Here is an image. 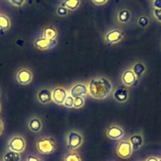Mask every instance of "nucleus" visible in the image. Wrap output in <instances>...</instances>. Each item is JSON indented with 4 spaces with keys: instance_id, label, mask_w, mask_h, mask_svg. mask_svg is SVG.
I'll use <instances>...</instances> for the list:
<instances>
[{
    "instance_id": "17",
    "label": "nucleus",
    "mask_w": 161,
    "mask_h": 161,
    "mask_svg": "<svg viewBox=\"0 0 161 161\" xmlns=\"http://www.w3.org/2000/svg\"><path fill=\"white\" fill-rule=\"evenodd\" d=\"M80 0H64L61 3V6L63 7H66L68 10L74 11L78 8L80 6Z\"/></svg>"
},
{
    "instance_id": "1",
    "label": "nucleus",
    "mask_w": 161,
    "mask_h": 161,
    "mask_svg": "<svg viewBox=\"0 0 161 161\" xmlns=\"http://www.w3.org/2000/svg\"><path fill=\"white\" fill-rule=\"evenodd\" d=\"M89 93L96 100H104L111 93L113 86L108 79L105 77H96L89 81Z\"/></svg>"
},
{
    "instance_id": "23",
    "label": "nucleus",
    "mask_w": 161,
    "mask_h": 161,
    "mask_svg": "<svg viewBox=\"0 0 161 161\" xmlns=\"http://www.w3.org/2000/svg\"><path fill=\"white\" fill-rule=\"evenodd\" d=\"M64 161H82L78 154L75 153H70L66 155L64 158Z\"/></svg>"
},
{
    "instance_id": "15",
    "label": "nucleus",
    "mask_w": 161,
    "mask_h": 161,
    "mask_svg": "<svg viewBox=\"0 0 161 161\" xmlns=\"http://www.w3.org/2000/svg\"><path fill=\"white\" fill-rule=\"evenodd\" d=\"M130 142L132 146L133 151H137L142 146L144 143L143 137L140 134H134L130 137Z\"/></svg>"
},
{
    "instance_id": "34",
    "label": "nucleus",
    "mask_w": 161,
    "mask_h": 161,
    "mask_svg": "<svg viewBox=\"0 0 161 161\" xmlns=\"http://www.w3.org/2000/svg\"><path fill=\"white\" fill-rule=\"evenodd\" d=\"M3 124L2 121L0 120V135L3 134Z\"/></svg>"
},
{
    "instance_id": "8",
    "label": "nucleus",
    "mask_w": 161,
    "mask_h": 161,
    "mask_svg": "<svg viewBox=\"0 0 161 161\" xmlns=\"http://www.w3.org/2000/svg\"><path fill=\"white\" fill-rule=\"evenodd\" d=\"M123 33L119 29H112L105 35V41L108 44H117L122 40Z\"/></svg>"
},
{
    "instance_id": "31",
    "label": "nucleus",
    "mask_w": 161,
    "mask_h": 161,
    "mask_svg": "<svg viewBox=\"0 0 161 161\" xmlns=\"http://www.w3.org/2000/svg\"><path fill=\"white\" fill-rule=\"evenodd\" d=\"M92 2H93V3L96 4V5L101 6L106 3L108 2V0H92Z\"/></svg>"
},
{
    "instance_id": "11",
    "label": "nucleus",
    "mask_w": 161,
    "mask_h": 161,
    "mask_svg": "<svg viewBox=\"0 0 161 161\" xmlns=\"http://www.w3.org/2000/svg\"><path fill=\"white\" fill-rule=\"evenodd\" d=\"M107 136L111 140H120L124 136V131L119 126L113 125V126H110L107 130Z\"/></svg>"
},
{
    "instance_id": "9",
    "label": "nucleus",
    "mask_w": 161,
    "mask_h": 161,
    "mask_svg": "<svg viewBox=\"0 0 161 161\" xmlns=\"http://www.w3.org/2000/svg\"><path fill=\"white\" fill-rule=\"evenodd\" d=\"M70 96L73 97H86L87 94L89 93V89L88 87L85 84H81V83H78L76 84L71 88L70 91H69Z\"/></svg>"
},
{
    "instance_id": "2",
    "label": "nucleus",
    "mask_w": 161,
    "mask_h": 161,
    "mask_svg": "<svg viewBox=\"0 0 161 161\" xmlns=\"http://www.w3.org/2000/svg\"><path fill=\"white\" fill-rule=\"evenodd\" d=\"M36 148L43 155L52 154L56 149V142L51 137H45L39 140L36 143Z\"/></svg>"
},
{
    "instance_id": "26",
    "label": "nucleus",
    "mask_w": 161,
    "mask_h": 161,
    "mask_svg": "<svg viewBox=\"0 0 161 161\" xmlns=\"http://www.w3.org/2000/svg\"><path fill=\"white\" fill-rule=\"evenodd\" d=\"M138 24H139V25L142 26V27H143V28L146 27V26L148 25V18L145 16L140 17V18L138 19Z\"/></svg>"
},
{
    "instance_id": "4",
    "label": "nucleus",
    "mask_w": 161,
    "mask_h": 161,
    "mask_svg": "<svg viewBox=\"0 0 161 161\" xmlns=\"http://www.w3.org/2000/svg\"><path fill=\"white\" fill-rule=\"evenodd\" d=\"M133 153V148L130 142L128 141H123L119 142L116 148V153L119 157L123 159H128L131 156Z\"/></svg>"
},
{
    "instance_id": "14",
    "label": "nucleus",
    "mask_w": 161,
    "mask_h": 161,
    "mask_svg": "<svg viewBox=\"0 0 161 161\" xmlns=\"http://www.w3.org/2000/svg\"><path fill=\"white\" fill-rule=\"evenodd\" d=\"M37 99L43 104L49 103L52 100V93L49 89H43L37 94Z\"/></svg>"
},
{
    "instance_id": "30",
    "label": "nucleus",
    "mask_w": 161,
    "mask_h": 161,
    "mask_svg": "<svg viewBox=\"0 0 161 161\" xmlns=\"http://www.w3.org/2000/svg\"><path fill=\"white\" fill-rule=\"evenodd\" d=\"M153 7L155 9H161V0H154Z\"/></svg>"
},
{
    "instance_id": "13",
    "label": "nucleus",
    "mask_w": 161,
    "mask_h": 161,
    "mask_svg": "<svg viewBox=\"0 0 161 161\" xmlns=\"http://www.w3.org/2000/svg\"><path fill=\"white\" fill-rule=\"evenodd\" d=\"M113 97L116 101L119 103H123L127 100L129 94L127 89L125 87H119L113 93Z\"/></svg>"
},
{
    "instance_id": "35",
    "label": "nucleus",
    "mask_w": 161,
    "mask_h": 161,
    "mask_svg": "<svg viewBox=\"0 0 161 161\" xmlns=\"http://www.w3.org/2000/svg\"><path fill=\"white\" fill-rule=\"evenodd\" d=\"M0 95H1V90H0Z\"/></svg>"
},
{
    "instance_id": "37",
    "label": "nucleus",
    "mask_w": 161,
    "mask_h": 161,
    "mask_svg": "<svg viewBox=\"0 0 161 161\" xmlns=\"http://www.w3.org/2000/svg\"><path fill=\"white\" fill-rule=\"evenodd\" d=\"M0 110H1V106H0Z\"/></svg>"
},
{
    "instance_id": "36",
    "label": "nucleus",
    "mask_w": 161,
    "mask_h": 161,
    "mask_svg": "<svg viewBox=\"0 0 161 161\" xmlns=\"http://www.w3.org/2000/svg\"><path fill=\"white\" fill-rule=\"evenodd\" d=\"M159 161H161V159H159Z\"/></svg>"
},
{
    "instance_id": "3",
    "label": "nucleus",
    "mask_w": 161,
    "mask_h": 161,
    "mask_svg": "<svg viewBox=\"0 0 161 161\" xmlns=\"http://www.w3.org/2000/svg\"><path fill=\"white\" fill-rule=\"evenodd\" d=\"M83 137L77 131H70L66 137L67 147L69 149L75 150L82 145Z\"/></svg>"
},
{
    "instance_id": "25",
    "label": "nucleus",
    "mask_w": 161,
    "mask_h": 161,
    "mask_svg": "<svg viewBox=\"0 0 161 161\" xmlns=\"http://www.w3.org/2000/svg\"><path fill=\"white\" fill-rule=\"evenodd\" d=\"M74 98L72 97V96L69 95L66 98L64 103H63V105H64L66 108H74Z\"/></svg>"
},
{
    "instance_id": "28",
    "label": "nucleus",
    "mask_w": 161,
    "mask_h": 161,
    "mask_svg": "<svg viewBox=\"0 0 161 161\" xmlns=\"http://www.w3.org/2000/svg\"><path fill=\"white\" fill-rule=\"evenodd\" d=\"M9 1L15 7H21L25 2V0H9Z\"/></svg>"
},
{
    "instance_id": "18",
    "label": "nucleus",
    "mask_w": 161,
    "mask_h": 161,
    "mask_svg": "<svg viewBox=\"0 0 161 161\" xmlns=\"http://www.w3.org/2000/svg\"><path fill=\"white\" fill-rule=\"evenodd\" d=\"M3 161H21V156L20 153L14 151H9L4 154Z\"/></svg>"
},
{
    "instance_id": "12",
    "label": "nucleus",
    "mask_w": 161,
    "mask_h": 161,
    "mask_svg": "<svg viewBox=\"0 0 161 161\" xmlns=\"http://www.w3.org/2000/svg\"><path fill=\"white\" fill-rule=\"evenodd\" d=\"M32 74L29 70L22 69L17 74V80L19 84L25 86L32 81Z\"/></svg>"
},
{
    "instance_id": "21",
    "label": "nucleus",
    "mask_w": 161,
    "mask_h": 161,
    "mask_svg": "<svg viewBox=\"0 0 161 161\" xmlns=\"http://www.w3.org/2000/svg\"><path fill=\"white\" fill-rule=\"evenodd\" d=\"M130 12L128 10H122L118 14V20L122 23H127L130 20Z\"/></svg>"
},
{
    "instance_id": "7",
    "label": "nucleus",
    "mask_w": 161,
    "mask_h": 161,
    "mask_svg": "<svg viewBox=\"0 0 161 161\" xmlns=\"http://www.w3.org/2000/svg\"><path fill=\"white\" fill-rule=\"evenodd\" d=\"M52 100L56 104L63 105L65 100L68 97L67 91L62 87H57L52 92Z\"/></svg>"
},
{
    "instance_id": "32",
    "label": "nucleus",
    "mask_w": 161,
    "mask_h": 161,
    "mask_svg": "<svg viewBox=\"0 0 161 161\" xmlns=\"http://www.w3.org/2000/svg\"><path fill=\"white\" fill-rule=\"evenodd\" d=\"M27 161H43V160L42 159H39V158L36 157V156H28Z\"/></svg>"
},
{
    "instance_id": "5",
    "label": "nucleus",
    "mask_w": 161,
    "mask_h": 161,
    "mask_svg": "<svg viewBox=\"0 0 161 161\" xmlns=\"http://www.w3.org/2000/svg\"><path fill=\"white\" fill-rule=\"evenodd\" d=\"M8 148L10 151L21 153L25 148V141L21 137H13L8 142Z\"/></svg>"
},
{
    "instance_id": "10",
    "label": "nucleus",
    "mask_w": 161,
    "mask_h": 161,
    "mask_svg": "<svg viewBox=\"0 0 161 161\" xmlns=\"http://www.w3.org/2000/svg\"><path fill=\"white\" fill-rule=\"evenodd\" d=\"M122 81L126 86H133L137 84V77L134 74L132 69H127L125 71L122 77Z\"/></svg>"
},
{
    "instance_id": "33",
    "label": "nucleus",
    "mask_w": 161,
    "mask_h": 161,
    "mask_svg": "<svg viewBox=\"0 0 161 161\" xmlns=\"http://www.w3.org/2000/svg\"><path fill=\"white\" fill-rule=\"evenodd\" d=\"M146 161H159V159L156 157H153V156H151V157L148 158L146 159Z\"/></svg>"
},
{
    "instance_id": "16",
    "label": "nucleus",
    "mask_w": 161,
    "mask_h": 161,
    "mask_svg": "<svg viewBox=\"0 0 161 161\" xmlns=\"http://www.w3.org/2000/svg\"><path fill=\"white\" fill-rule=\"evenodd\" d=\"M29 129L33 133H38L42 129V123L38 118H32L29 122Z\"/></svg>"
},
{
    "instance_id": "24",
    "label": "nucleus",
    "mask_w": 161,
    "mask_h": 161,
    "mask_svg": "<svg viewBox=\"0 0 161 161\" xmlns=\"http://www.w3.org/2000/svg\"><path fill=\"white\" fill-rule=\"evenodd\" d=\"M85 104V99L82 97H74V108H82Z\"/></svg>"
},
{
    "instance_id": "6",
    "label": "nucleus",
    "mask_w": 161,
    "mask_h": 161,
    "mask_svg": "<svg viewBox=\"0 0 161 161\" xmlns=\"http://www.w3.org/2000/svg\"><path fill=\"white\" fill-rule=\"evenodd\" d=\"M57 44L56 40H47V39L39 38L34 41V46L39 50H47L53 48Z\"/></svg>"
},
{
    "instance_id": "29",
    "label": "nucleus",
    "mask_w": 161,
    "mask_h": 161,
    "mask_svg": "<svg viewBox=\"0 0 161 161\" xmlns=\"http://www.w3.org/2000/svg\"><path fill=\"white\" fill-rule=\"evenodd\" d=\"M154 16L156 19L161 22V9H155Z\"/></svg>"
},
{
    "instance_id": "19",
    "label": "nucleus",
    "mask_w": 161,
    "mask_h": 161,
    "mask_svg": "<svg viewBox=\"0 0 161 161\" xmlns=\"http://www.w3.org/2000/svg\"><path fill=\"white\" fill-rule=\"evenodd\" d=\"M57 31L54 28L48 27L46 28L43 32V37L47 40H55L57 37Z\"/></svg>"
},
{
    "instance_id": "22",
    "label": "nucleus",
    "mask_w": 161,
    "mask_h": 161,
    "mask_svg": "<svg viewBox=\"0 0 161 161\" xmlns=\"http://www.w3.org/2000/svg\"><path fill=\"white\" fill-rule=\"evenodd\" d=\"M10 27V19L3 14H0V30H7Z\"/></svg>"
},
{
    "instance_id": "20",
    "label": "nucleus",
    "mask_w": 161,
    "mask_h": 161,
    "mask_svg": "<svg viewBox=\"0 0 161 161\" xmlns=\"http://www.w3.org/2000/svg\"><path fill=\"white\" fill-rule=\"evenodd\" d=\"M132 70L134 73V74L137 76V78H139L145 72V66L142 63H137L134 65V66L132 68Z\"/></svg>"
},
{
    "instance_id": "27",
    "label": "nucleus",
    "mask_w": 161,
    "mask_h": 161,
    "mask_svg": "<svg viewBox=\"0 0 161 161\" xmlns=\"http://www.w3.org/2000/svg\"><path fill=\"white\" fill-rule=\"evenodd\" d=\"M57 14L58 15L61 17H65L68 14V10L66 8V7H63L62 6H60L59 7H58L57 9Z\"/></svg>"
}]
</instances>
